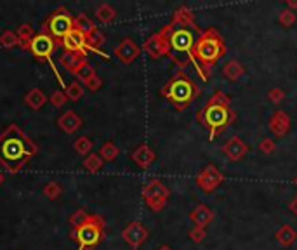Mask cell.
I'll return each mask as SVG.
<instances>
[{
    "instance_id": "cell-1",
    "label": "cell",
    "mask_w": 297,
    "mask_h": 250,
    "mask_svg": "<svg viewBox=\"0 0 297 250\" xmlns=\"http://www.w3.org/2000/svg\"><path fill=\"white\" fill-rule=\"evenodd\" d=\"M170 45V59L181 71L186 70L190 63H193V47H195V33L202 35L195 21V14L190 7L181 5L174 10L172 19L164 26Z\"/></svg>"
},
{
    "instance_id": "cell-2",
    "label": "cell",
    "mask_w": 297,
    "mask_h": 250,
    "mask_svg": "<svg viewBox=\"0 0 297 250\" xmlns=\"http://www.w3.org/2000/svg\"><path fill=\"white\" fill-rule=\"evenodd\" d=\"M196 122L208 130V139L214 141L236 122V113L231 108V99L224 90H216L208 101L198 110Z\"/></svg>"
},
{
    "instance_id": "cell-3",
    "label": "cell",
    "mask_w": 297,
    "mask_h": 250,
    "mask_svg": "<svg viewBox=\"0 0 297 250\" xmlns=\"http://www.w3.org/2000/svg\"><path fill=\"white\" fill-rule=\"evenodd\" d=\"M226 52H228V47L218 28L210 26L202 31L193 47V66L200 80L207 82L210 78L212 68L226 56Z\"/></svg>"
},
{
    "instance_id": "cell-4",
    "label": "cell",
    "mask_w": 297,
    "mask_h": 250,
    "mask_svg": "<svg viewBox=\"0 0 297 250\" xmlns=\"http://www.w3.org/2000/svg\"><path fill=\"white\" fill-rule=\"evenodd\" d=\"M35 151V144L21 132L20 127L10 125L0 134V164L10 172H18Z\"/></svg>"
},
{
    "instance_id": "cell-5",
    "label": "cell",
    "mask_w": 297,
    "mask_h": 250,
    "mask_svg": "<svg viewBox=\"0 0 297 250\" xmlns=\"http://www.w3.org/2000/svg\"><path fill=\"white\" fill-rule=\"evenodd\" d=\"M160 94H162V97H165L167 103H170L178 111H184L192 106L193 101L200 97L202 89L195 80H192V78L184 73V71L179 70L178 73L160 89Z\"/></svg>"
},
{
    "instance_id": "cell-6",
    "label": "cell",
    "mask_w": 297,
    "mask_h": 250,
    "mask_svg": "<svg viewBox=\"0 0 297 250\" xmlns=\"http://www.w3.org/2000/svg\"><path fill=\"white\" fill-rule=\"evenodd\" d=\"M102 226H104V221H102L101 217L90 216L87 223H84L80 228H76V230L73 231V238L78 242V245H80L78 250L96 247L99 242L102 240V237H104Z\"/></svg>"
},
{
    "instance_id": "cell-7",
    "label": "cell",
    "mask_w": 297,
    "mask_h": 250,
    "mask_svg": "<svg viewBox=\"0 0 297 250\" xmlns=\"http://www.w3.org/2000/svg\"><path fill=\"white\" fill-rule=\"evenodd\" d=\"M142 200L148 205L150 210L153 212H160L165 209L168 198H170V191L160 179H150L148 183L142 186Z\"/></svg>"
},
{
    "instance_id": "cell-8",
    "label": "cell",
    "mask_w": 297,
    "mask_h": 250,
    "mask_svg": "<svg viewBox=\"0 0 297 250\" xmlns=\"http://www.w3.org/2000/svg\"><path fill=\"white\" fill-rule=\"evenodd\" d=\"M224 179H226L224 174H222L218 167L208 164L198 172L195 183L204 193H212V191H216L222 183H224Z\"/></svg>"
},
{
    "instance_id": "cell-9",
    "label": "cell",
    "mask_w": 297,
    "mask_h": 250,
    "mask_svg": "<svg viewBox=\"0 0 297 250\" xmlns=\"http://www.w3.org/2000/svg\"><path fill=\"white\" fill-rule=\"evenodd\" d=\"M142 50L148 54L152 59H160V57L170 56V45H168V37L167 31L162 30L153 33L144 43H142Z\"/></svg>"
},
{
    "instance_id": "cell-10",
    "label": "cell",
    "mask_w": 297,
    "mask_h": 250,
    "mask_svg": "<svg viewBox=\"0 0 297 250\" xmlns=\"http://www.w3.org/2000/svg\"><path fill=\"white\" fill-rule=\"evenodd\" d=\"M47 31L52 38H63L73 30V17L66 12H56L49 17L46 24Z\"/></svg>"
},
{
    "instance_id": "cell-11",
    "label": "cell",
    "mask_w": 297,
    "mask_h": 250,
    "mask_svg": "<svg viewBox=\"0 0 297 250\" xmlns=\"http://www.w3.org/2000/svg\"><path fill=\"white\" fill-rule=\"evenodd\" d=\"M148 237H150L148 230H146V228L142 226L139 221L130 223L129 226H126V228H124V231H122L124 242H126V244L129 245L130 249H134V250H138L139 247H141V245L144 244L146 240H148Z\"/></svg>"
},
{
    "instance_id": "cell-12",
    "label": "cell",
    "mask_w": 297,
    "mask_h": 250,
    "mask_svg": "<svg viewBox=\"0 0 297 250\" xmlns=\"http://www.w3.org/2000/svg\"><path fill=\"white\" fill-rule=\"evenodd\" d=\"M28 49H30L33 56L38 57V59H49L50 54L56 49V42H54V38L50 37L49 33H40L32 38Z\"/></svg>"
},
{
    "instance_id": "cell-13",
    "label": "cell",
    "mask_w": 297,
    "mask_h": 250,
    "mask_svg": "<svg viewBox=\"0 0 297 250\" xmlns=\"http://www.w3.org/2000/svg\"><path fill=\"white\" fill-rule=\"evenodd\" d=\"M222 153L230 162H240L245 155L248 153V144L242 139L240 136H231L224 144H222Z\"/></svg>"
},
{
    "instance_id": "cell-14",
    "label": "cell",
    "mask_w": 297,
    "mask_h": 250,
    "mask_svg": "<svg viewBox=\"0 0 297 250\" xmlns=\"http://www.w3.org/2000/svg\"><path fill=\"white\" fill-rule=\"evenodd\" d=\"M292 120L284 110H274V113L271 115V118L268 120V129L274 137H285L290 132Z\"/></svg>"
},
{
    "instance_id": "cell-15",
    "label": "cell",
    "mask_w": 297,
    "mask_h": 250,
    "mask_svg": "<svg viewBox=\"0 0 297 250\" xmlns=\"http://www.w3.org/2000/svg\"><path fill=\"white\" fill-rule=\"evenodd\" d=\"M63 47L66 49V52H78L87 56V50H89V43H87V35L82 33V31L75 30L73 28L68 35L63 38Z\"/></svg>"
},
{
    "instance_id": "cell-16",
    "label": "cell",
    "mask_w": 297,
    "mask_h": 250,
    "mask_svg": "<svg viewBox=\"0 0 297 250\" xmlns=\"http://www.w3.org/2000/svg\"><path fill=\"white\" fill-rule=\"evenodd\" d=\"M139 54H141V49H139L138 43L132 40V38H124V40L115 47V56L118 57V61L124 64L134 63L139 57Z\"/></svg>"
},
{
    "instance_id": "cell-17",
    "label": "cell",
    "mask_w": 297,
    "mask_h": 250,
    "mask_svg": "<svg viewBox=\"0 0 297 250\" xmlns=\"http://www.w3.org/2000/svg\"><path fill=\"white\" fill-rule=\"evenodd\" d=\"M188 217L196 228H204V230H207L208 224L214 223L216 214L212 212V209H208V205L200 204V205H196L193 210H190Z\"/></svg>"
},
{
    "instance_id": "cell-18",
    "label": "cell",
    "mask_w": 297,
    "mask_h": 250,
    "mask_svg": "<svg viewBox=\"0 0 297 250\" xmlns=\"http://www.w3.org/2000/svg\"><path fill=\"white\" fill-rule=\"evenodd\" d=\"M156 155L152 146L148 144H139L134 151H132V162L139 167V169H148L150 165L155 162Z\"/></svg>"
},
{
    "instance_id": "cell-19",
    "label": "cell",
    "mask_w": 297,
    "mask_h": 250,
    "mask_svg": "<svg viewBox=\"0 0 297 250\" xmlns=\"http://www.w3.org/2000/svg\"><path fill=\"white\" fill-rule=\"evenodd\" d=\"M274 240H276L282 247H290L297 240V231L290 224H284V226L278 228V231L274 233Z\"/></svg>"
},
{
    "instance_id": "cell-20",
    "label": "cell",
    "mask_w": 297,
    "mask_h": 250,
    "mask_svg": "<svg viewBox=\"0 0 297 250\" xmlns=\"http://www.w3.org/2000/svg\"><path fill=\"white\" fill-rule=\"evenodd\" d=\"M58 125H60L66 134H73L82 127V120H80L78 115H75L73 111H66V113H63L60 117Z\"/></svg>"
},
{
    "instance_id": "cell-21",
    "label": "cell",
    "mask_w": 297,
    "mask_h": 250,
    "mask_svg": "<svg viewBox=\"0 0 297 250\" xmlns=\"http://www.w3.org/2000/svg\"><path fill=\"white\" fill-rule=\"evenodd\" d=\"M244 73H245V66L236 59H231L228 63H224V66H222V77H224L226 80L236 82L240 77H244Z\"/></svg>"
},
{
    "instance_id": "cell-22",
    "label": "cell",
    "mask_w": 297,
    "mask_h": 250,
    "mask_svg": "<svg viewBox=\"0 0 297 250\" xmlns=\"http://www.w3.org/2000/svg\"><path fill=\"white\" fill-rule=\"evenodd\" d=\"M84 57L86 56H84V54H78V52H64L63 56L60 57V63L64 70L75 71L76 68L84 63Z\"/></svg>"
},
{
    "instance_id": "cell-23",
    "label": "cell",
    "mask_w": 297,
    "mask_h": 250,
    "mask_svg": "<svg viewBox=\"0 0 297 250\" xmlns=\"http://www.w3.org/2000/svg\"><path fill=\"white\" fill-rule=\"evenodd\" d=\"M24 103H26L30 108H33V110H40V108L47 103V96L44 94V90L32 89L30 92L24 96Z\"/></svg>"
},
{
    "instance_id": "cell-24",
    "label": "cell",
    "mask_w": 297,
    "mask_h": 250,
    "mask_svg": "<svg viewBox=\"0 0 297 250\" xmlns=\"http://www.w3.org/2000/svg\"><path fill=\"white\" fill-rule=\"evenodd\" d=\"M96 17L101 21V23L108 24L116 17V10L113 9L110 3H101V5H98V9H96Z\"/></svg>"
},
{
    "instance_id": "cell-25",
    "label": "cell",
    "mask_w": 297,
    "mask_h": 250,
    "mask_svg": "<svg viewBox=\"0 0 297 250\" xmlns=\"http://www.w3.org/2000/svg\"><path fill=\"white\" fill-rule=\"evenodd\" d=\"M73 28H75V30H78V31H82V33H86V35H89L90 31L96 30L94 23L86 16V14H80V16L73 17Z\"/></svg>"
},
{
    "instance_id": "cell-26",
    "label": "cell",
    "mask_w": 297,
    "mask_h": 250,
    "mask_svg": "<svg viewBox=\"0 0 297 250\" xmlns=\"http://www.w3.org/2000/svg\"><path fill=\"white\" fill-rule=\"evenodd\" d=\"M73 73H75V77L78 78V80L82 82V83L90 82L94 77H96V71H94V68L90 66L89 63H86V61H84V63L80 64V66L76 68V70L73 71Z\"/></svg>"
},
{
    "instance_id": "cell-27",
    "label": "cell",
    "mask_w": 297,
    "mask_h": 250,
    "mask_svg": "<svg viewBox=\"0 0 297 250\" xmlns=\"http://www.w3.org/2000/svg\"><path fill=\"white\" fill-rule=\"evenodd\" d=\"M120 150L115 146V143H112V141H108V143H104L101 146V150H99V157L102 158V160L106 162H113L116 157H118Z\"/></svg>"
},
{
    "instance_id": "cell-28",
    "label": "cell",
    "mask_w": 297,
    "mask_h": 250,
    "mask_svg": "<svg viewBox=\"0 0 297 250\" xmlns=\"http://www.w3.org/2000/svg\"><path fill=\"white\" fill-rule=\"evenodd\" d=\"M84 167H86L87 172H98V170L102 169V158L99 157V153H90L86 157L84 160Z\"/></svg>"
},
{
    "instance_id": "cell-29",
    "label": "cell",
    "mask_w": 297,
    "mask_h": 250,
    "mask_svg": "<svg viewBox=\"0 0 297 250\" xmlns=\"http://www.w3.org/2000/svg\"><path fill=\"white\" fill-rule=\"evenodd\" d=\"M16 35H18V38H20V43L23 47L30 45L32 38L35 37V33H33V28L30 26V24H23V26H20V28H18V31H16Z\"/></svg>"
},
{
    "instance_id": "cell-30",
    "label": "cell",
    "mask_w": 297,
    "mask_h": 250,
    "mask_svg": "<svg viewBox=\"0 0 297 250\" xmlns=\"http://www.w3.org/2000/svg\"><path fill=\"white\" fill-rule=\"evenodd\" d=\"M73 148H75V151L78 155H89L90 150H92V141H90L87 136L76 137L75 144H73Z\"/></svg>"
},
{
    "instance_id": "cell-31",
    "label": "cell",
    "mask_w": 297,
    "mask_h": 250,
    "mask_svg": "<svg viewBox=\"0 0 297 250\" xmlns=\"http://www.w3.org/2000/svg\"><path fill=\"white\" fill-rule=\"evenodd\" d=\"M87 43H89V50H96V52H99V47L104 43V35H102L99 30L90 31V33L87 35Z\"/></svg>"
},
{
    "instance_id": "cell-32",
    "label": "cell",
    "mask_w": 297,
    "mask_h": 250,
    "mask_svg": "<svg viewBox=\"0 0 297 250\" xmlns=\"http://www.w3.org/2000/svg\"><path fill=\"white\" fill-rule=\"evenodd\" d=\"M64 94H66V97H68V99L78 101V99H82V97H84V87L80 85L78 82H72L68 87H66Z\"/></svg>"
},
{
    "instance_id": "cell-33",
    "label": "cell",
    "mask_w": 297,
    "mask_h": 250,
    "mask_svg": "<svg viewBox=\"0 0 297 250\" xmlns=\"http://www.w3.org/2000/svg\"><path fill=\"white\" fill-rule=\"evenodd\" d=\"M296 21H297V16H296L294 10H290V9H285L278 14V23H280L284 28H290Z\"/></svg>"
},
{
    "instance_id": "cell-34",
    "label": "cell",
    "mask_w": 297,
    "mask_h": 250,
    "mask_svg": "<svg viewBox=\"0 0 297 250\" xmlns=\"http://www.w3.org/2000/svg\"><path fill=\"white\" fill-rule=\"evenodd\" d=\"M44 195H46L49 200H56V198H60L61 195H63V190H61V186L58 183H47L46 186H44Z\"/></svg>"
},
{
    "instance_id": "cell-35",
    "label": "cell",
    "mask_w": 297,
    "mask_h": 250,
    "mask_svg": "<svg viewBox=\"0 0 297 250\" xmlns=\"http://www.w3.org/2000/svg\"><path fill=\"white\" fill-rule=\"evenodd\" d=\"M0 45L10 49V47L20 45V38H18V35L12 33V31H4V33L0 35Z\"/></svg>"
},
{
    "instance_id": "cell-36",
    "label": "cell",
    "mask_w": 297,
    "mask_h": 250,
    "mask_svg": "<svg viewBox=\"0 0 297 250\" xmlns=\"http://www.w3.org/2000/svg\"><path fill=\"white\" fill-rule=\"evenodd\" d=\"M89 217H90V216L86 212V210H84V209H78L75 214H73L72 217H70V223H72V226L76 230V228H80L84 223H87V221H89Z\"/></svg>"
},
{
    "instance_id": "cell-37",
    "label": "cell",
    "mask_w": 297,
    "mask_h": 250,
    "mask_svg": "<svg viewBox=\"0 0 297 250\" xmlns=\"http://www.w3.org/2000/svg\"><path fill=\"white\" fill-rule=\"evenodd\" d=\"M266 97L271 101L273 104H280L282 101L285 99V90L280 89V87H273V89H270L266 92Z\"/></svg>"
},
{
    "instance_id": "cell-38",
    "label": "cell",
    "mask_w": 297,
    "mask_h": 250,
    "mask_svg": "<svg viewBox=\"0 0 297 250\" xmlns=\"http://www.w3.org/2000/svg\"><path fill=\"white\" fill-rule=\"evenodd\" d=\"M259 151L262 155H273L276 151V143L273 139H270V137H264V139H261V143H259Z\"/></svg>"
},
{
    "instance_id": "cell-39",
    "label": "cell",
    "mask_w": 297,
    "mask_h": 250,
    "mask_svg": "<svg viewBox=\"0 0 297 250\" xmlns=\"http://www.w3.org/2000/svg\"><path fill=\"white\" fill-rule=\"evenodd\" d=\"M188 237H190V240H192L193 244H202V242L205 240V237H207V231H205L204 228H196L195 226L188 233Z\"/></svg>"
},
{
    "instance_id": "cell-40",
    "label": "cell",
    "mask_w": 297,
    "mask_h": 250,
    "mask_svg": "<svg viewBox=\"0 0 297 250\" xmlns=\"http://www.w3.org/2000/svg\"><path fill=\"white\" fill-rule=\"evenodd\" d=\"M49 99H50V103H52V106L61 108L66 103V101H68V97H66V94L63 92V90H58V92H54L52 96L49 97Z\"/></svg>"
},
{
    "instance_id": "cell-41",
    "label": "cell",
    "mask_w": 297,
    "mask_h": 250,
    "mask_svg": "<svg viewBox=\"0 0 297 250\" xmlns=\"http://www.w3.org/2000/svg\"><path fill=\"white\" fill-rule=\"evenodd\" d=\"M288 210H290L294 216H297V197H294L290 202H288Z\"/></svg>"
},
{
    "instance_id": "cell-42",
    "label": "cell",
    "mask_w": 297,
    "mask_h": 250,
    "mask_svg": "<svg viewBox=\"0 0 297 250\" xmlns=\"http://www.w3.org/2000/svg\"><path fill=\"white\" fill-rule=\"evenodd\" d=\"M287 9H290V10L297 9V0H287Z\"/></svg>"
},
{
    "instance_id": "cell-43",
    "label": "cell",
    "mask_w": 297,
    "mask_h": 250,
    "mask_svg": "<svg viewBox=\"0 0 297 250\" xmlns=\"http://www.w3.org/2000/svg\"><path fill=\"white\" fill-rule=\"evenodd\" d=\"M158 250H172V249L168 247V245H162V247H160Z\"/></svg>"
},
{
    "instance_id": "cell-44",
    "label": "cell",
    "mask_w": 297,
    "mask_h": 250,
    "mask_svg": "<svg viewBox=\"0 0 297 250\" xmlns=\"http://www.w3.org/2000/svg\"><path fill=\"white\" fill-rule=\"evenodd\" d=\"M2 181H4V176H2V172H0V184H2Z\"/></svg>"
},
{
    "instance_id": "cell-45",
    "label": "cell",
    "mask_w": 297,
    "mask_h": 250,
    "mask_svg": "<svg viewBox=\"0 0 297 250\" xmlns=\"http://www.w3.org/2000/svg\"><path fill=\"white\" fill-rule=\"evenodd\" d=\"M294 184H296V186H297V176L294 177Z\"/></svg>"
}]
</instances>
